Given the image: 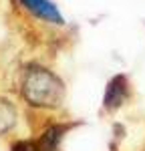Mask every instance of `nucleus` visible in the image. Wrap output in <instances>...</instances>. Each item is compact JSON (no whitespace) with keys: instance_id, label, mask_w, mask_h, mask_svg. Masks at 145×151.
<instances>
[{"instance_id":"nucleus-3","label":"nucleus","mask_w":145,"mask_h":151,"mask_svg":"<svg viewBox=\"0 0 145 151\" xmlns=\"http://www.w3.org/2000/svg\"><path fill=\"white\" fill-rule=\"evenodd\" d=\"M133 101V83L127 73H115L105 83V91L101 97V115L117 117Z\"/></svg>"},{"instance_id":"nucleus-4","label":"nucleus","mask_w":145,"mask_h":151,"mask_svg":"<svg viewBox=\"0 0 145 151\" xmlns=\"http://www.w3.org/2000/svg\"><path fill=\"white\" fill-rule=\"evenodd\" d=\"M111 151H145V121L113 123Z\"/></svg>"},{"instance_id":"nucleus-7","label":"nucleus","mask_w":145,"mask_h":151,"mask_svg":"<svg viewBox=\"0 0 145 151\" xmlns=\"http://www.w3.org/2000/svg\"><path fill=\"white\" fill-rule=\"evenodd\" d=\"M8 151H40L34 135L32 137H12L8 141Z\"/></svg>"},{"instance_id":"nucleus-6","label":"nucleus","mask_w":145,"mask_h":151,"mask_svg":"<svg viewBox=\"0 0 145 151\" xmlns=\"http://www.w3.org/2000/svg\"><path fill=\"white\" fill-rule=\"evenodd\" d=\"M20 111L10 97L0 95V139H10L18 127Z\"/></svg>"},{"instance_id":"nucleus-2","label":"nucleus","mask_w":145,"mask_h":151,"mask_svg":"<svg viewBox=\"0 0 145 151\" xmlns=\"http://www.w3.org/2000/svg\"><path fill=\"white\" fill-rule=\"evenodd\" d=\"M40 123L34 125V139L40 151H62V143L72 129L81 125V121L59 119L57 115L40 113Z\"/></svg>"},{"instance_id":"nucleus-1","label":"nucleus","mask_w":145,"mask_h":151,"mask_svg":"<svg viewBox=\"0 0 145 151\" xmlns=\"http://www.w3.org/2000/svg\"><path fill=\"white\" fill-rule=\"evenodd\" d=\"M16 93L26 111L57 115L67 103V83L48 65L40 60H28L18 73Z\"/></svg>"},{"instance_id":"nucleus-5","label":"nucleus","mask_w":145,"mask_h":151,"mask_svg":"<svg viewBox=\"0 0 145 151\" xmlns=\"http://www.w3.org/2000/svg\"><path fill=\"white\" fill-rule=\"evenodd\" d=\"M18 6L26 16H30L32 20H36L47 28L60 30L67 26L65 14L52 0H18Z\"/></svg>"}]
</instances>
